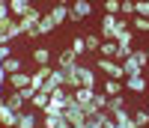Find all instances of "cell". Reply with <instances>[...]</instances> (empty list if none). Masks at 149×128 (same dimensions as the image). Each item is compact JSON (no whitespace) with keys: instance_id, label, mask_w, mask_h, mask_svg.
I'll use <instances>...</instances> for the list:
<instances>
[{"instance_id":"3957f363","label":"cell","mask_w":149,"mask_h":128,"mask_svg":"<svg viewBox=\"0 0 149 128\" xmlns=\"http://www.w3.org/2000/svg\"><path fill=\"white\" fill-rule=\"evenodd\" d=\"M93 15V3L90 0H72V6H69V21L72 24H81Z\"/></svg>"},{"instance_id":"4fadbf2b","label":"cell","mask_w":149,"mask_h":128,"mask_svg":"<svg viewBox=\"0 0 149 128\" xmlns=\"http://www.w3.org/2000/svg\"><path fill=\"white\" fill-rule=\"evenodd\" d=\"M24 104H27V95L21 93V89H12V93L6 95V107H12V110H24Z\"/></svg>"},{"instance_id":"e0dca14e","label":"cell","mask_w":149,"mask_h":128,"mask_svg":"<svg viewBox=\"0 0 149 128\" xmlns=\"http://www.w3.org/2000/svg\"><path fill=\"white\" fill-rule=\"evenodd\" d=\"M81 83L84 86H90V89H98V78H95V72L90 66H84L81 63Z\"/></svg>"},{"instance_id":"ab89813d","label":"cell","mask_w":149,"mask_h":128,"mask_svg":"<svg viewBox=\"0 0 149 128\" xmlns=\"http://www.w3.org/2000/svg\"><path fill=\"white\" fill-rule=\"evenodd\" d=\"M3 104H6V98H0V107H3Z\"/></svg>"},{"instance_id":"f546056e","label":"cell","mask_w":149,"mask_h":128,"mask_svg":"<svg viewBox=\"0 0 149 128\" xmlns=\"http://www.w3.org/2000/svg\"><path fill=\"white\" fill-rule=\"evenodd\" d=\"M122 107H125V98H122V95H110L107 98V113H116Z\"/></svg>"},{"instance_id":"60d3db41","label":"cell","mask_w":149,"mask_h":128,"mask_svg":"<svg viewBox=\"0 0 149 128\" xmlns=\"http://www.w3.org/2000/svg\"><path fill=\"white\" fill-rule=\"evenodd\" d=\"M146 54H149V45H146Z\"/></svg>"},{"instance_id":"484cf974","label":"cell","mask_w":149,"mask_h":128,"mask_svg":"<svg viewBox=\"0 0 149 128\" xmlns=\"http://www.w3.org/2000/svg\"><path fill=\"white\" fill-rule=\"evenodd\" d=\"M119 15H122V18H134V15H137V0H122Z\"/></svg>"},{"instance_id":"74e56055","label":"cell","mask_w":149,"mask_h":128,"mask_svg":"<svg viewBox=\"0 0 149 128\" xmlns=\"http://www.w3.org/2000/svg\"><path fill=\"white\" fill-rule=\"evenodd\" d=\"M57 3H63V6H72V0H57Z\"/></svg>"},{"instance_id":"ffe728a7","label":"cell","mask_w":149,"mask_h":128,"mask_svg":"<svg viewBox=\"0 0 149 128\" xmlns=\"http://www.w3.org/2000/svg\"><path fill=\"white\" fill-rule=\"evenodd\" d=\"M116 51H119V42H116V39H104L102 48H98V57H110V60H113Z\"/></svg>"},{"instance_id":"5b68a950","label":"cell","mask_w":149,"mask_h":128,"mask_svg":"<svg viewBox=\"0 0 149 128\" xmlns=\"http://www.w3.org/2000/svg\"><path fill=\"white\" fill-rule=\"evenodd\" d=\"M57 27H60V24L54 21V15H51V12H45V15H42V21L36 24V27H33L27 36H30V39H39V36H48V33H54Z\"/></svg>"},{"instance_id":"7c38bea8","label":"cell","mask_w":149,"mask_h":128,"mask_svg":"<svg viewBox=\"0 0 149 128\" xmlns=\"http://www.w3.org/2000/svg\"><path fill=\"white\" fill-rule=\"evenodd\" d=\"M51 72H54V69H51V63H48V66H36V72H33V83H30V86H33V89H42L45 81L51 78Z\"/></svg>"},{"instance_id":"836d02e7","label":"cell","mask_w":149,"mask_h":128,"mask_svg":"<svg viewBox=\"0 0 149 128\" xmlns=\"http://www.w3.org/2000/svg\"><path fill=\"white\" fill-rule=\"evenodd\" d=\"M9 57H12V42H9V45H0V63L9 60Z\"/></svg>"},{"instance_id":"ba28073f","label":"cell","mask_w":149,"mask_h":128,"mask_svg":"<svg viewBox=\"0 0 149 128\" xmlns=\"http://www.w3.org/2000/svg\"><path fill=\"white\" fill-rule=\"evenodd\" d=\"M93 95H95V89H90V86H78V89H72V101H74V104H81L84 110L93 104Z\"/></svg>"},{"instance_id":"277c9868","label":"cell","mask_w":149,"mask_h":128,"mask_svg":"<svg viewBox=\"0 0 149 128\" xmlns=\"http://www.w3.org/2000/svg\"><path fill=\"white\" fill-rule=\"evenodd\" d=\"M18 36H24V33L18 30V18H15V15H12V18H6V21H0V45L15 42Z\"/></svg>"},{"instance_id":"e575fe53","label":"cell","mask_w":149,"mask_h":128,"mask_svg":"<svg viewBox=\"0 0 149 128\" xmlns=\"http://www.w3.org/2000/svg\"><path fill=\"white\" fill-rule=\"evenodd\" d=\"M137 15H146L149 18V0H137Z\"/></svg>"},{"instance_id":"f35d334b","label":"cell","mask_w":149,"mask_h":128,"mask_svg":"<svg viewBox=\"0 0 149 128\" xmlns=\"http://www.w3.org/2000/svg\"><path fill=\"white\" fill-rule=\"evenodd\" d=\"M0 98H6V95H3V83H0Z\"/></svg>"},{"instance_id":"6da1fadb","label":"cell","mask_w":149,"mask_h":128,"mask_svg":"<svg viewBox=\"0 0 149 128\" xmlns=\"http://www.w3.org/2000/svg\"><path fill=\"white\" fill-rule=\"evenodd\" d=\"M131 27V18H122V15H104L102 24H98V36L102 39H116L119 30Z\"/></svg>"},{"instance_id":"ac0fdd59","label":"cell","mask_w":149,"mask_h":128,"mask_svg":"<svg viewBox=\"0 0 149 128\" xmlns=\"http://www.w3.org/2000/svg\"><path fill=\"white\" fill-rule=\"evenodd\" d=\"M60 125H66L63 113H42V128H60Z\"/></svg>"},{"instance_id":"5bb4252c","label":"cell","mask_w":149,"mask_h":128,"mask_svg":"<svg viewBox=\"0 0 149 128\" xmlns=\"http://www.w3.org/2000/svg\"><path fill=\"white\" fill-rule=\"evenodd\" d=\"M125 89H128V93H146V78H143V74H128V78H125Z\"/></svg>"},{"instance_id":"d6986e66","label":"cell","mask_w":149,"mask_h":128,"mask_svg":"<svg viewBox=\"0 0 149 128\" xmlns=\"http://www.w3.org/2000/svg\"><path fill=\"white\" fill-rule=\"evenodd\" d=\"M48 101H51V95H48L45 89H36V93H33V98H30V107L45 110V107H48Z\"/></svg>"},{"instance_id":"d6a6232c","label":"cell","mask_w":149,"mask_h":128,"mask_svg":"<svg viewBox=\"0 0 149 128\" xmlns=\"http://www.w3.org/2000/svg\"><path fill=\"white\" fill-rule=\"evenodd\" d=\"M104 15H119V9H122V0H104Z\"/></svg>"},{"instance_id":"2e32d148","label":"cell","mask_w":149,"mask_h":128,"mask_svg":"<svg viewBox=\"0 0 149 128\" xmlns=\"http://www.w3.org/2000/svg\"><path fill=\"white\" fill-rule=\"evenodd\" d=\"M102 93H107V95H122V93H125V81L107 78V81H104V86H102Z\"/></svg>"},{"instance_id":"44dd1931","label":"cell","mask_w":149,"mask_h":128,"mask_svg":"<svg viewBox=\"0 0 149 128\" xmlns=\"http://www.w3.org/2000/svg\"><path fill=\"white\" fill-rule=\"evenodd\" d=\"M30 6H33V0H9V9H12V15H15V18L27 15Z\"/></svg>"},{"instance_id":"603a6c76","label":"cell","mask_w":149,"mask_h":128,"mask_svg":"<svg viewBox=\"0 0 149 128\" xmlns=\"http://www.w3.org/2000/svg\"><path fill=\"white\" fill-rule=\"evenodd\" d=\"M33 63H36V66H48V63H51V51H48V48H33Z\"/></svg>"},{"instance_id":"8fae6325","label":"cell","mask_w":149,"mask_h":128,"mask_svg":"<svg viewBox=\"0 0 149 128\" xmlns=\"http://www.w3.org/2000/svg\"><path fill=\"white\" fill-rule=\"evenodd\" d=\"M6 83H9L12 89H27V86L33 83V74H27V72H12Z\"/></svg>"},{"instance_id":"8d00e7d4","label":"cell","mask_w":149,"mask_h":128,"mask_svg":"<svg viewBox=\"0 0 149 128\" xmlns=\"http://www.w3.org/2000/svg\"><path fill=\"white\" fill-rule=\"evenodd\" d=\"M6 81H9V72L3 69V63H0V83H6Z\"/></svg>"},{"instance_id":"83f0119b","label":"cell","mask_w":149,"mask_h":128,"mask_svg":"<svg viewBox=\"0 0 149 128\" xmlns=\"http://www.w3.org/2000/svg\"><path fill=\"white\" fill-rule=\"evenodd\" d=\"M69 48H72L74 54H78V57H84V54H90V51H86V39H84V36H74Z\"/></svg>"},{"instance_id":"cb8c5ba5","label":"cell","mask_w":149,"mask_h":128,"mask_svg":"<svg viewBox=\"0 0 149 128\" xmlns=\"http://www.w3.org/2000/svg\"><path fill=\"white\" fill-rule=\"evenodd\" d=\"M131 60L146 72V66H149V54H146V48H134V51H131Z\"/></svg>"},{"instance_id":"9c48e42d","label":"cell","mask_w":149,"mask_h":128,"mask_svg":"<svg viewBox=\"0 0 149 128\" xmlns=\"http://www.w3.org/2000/svg\"><path fill=\"white\" fill-rule=\"evenodd\" d=\"M18 128H39V110H18Z\"/></svg>"},{"instance_id":"4316f807","label":"cell","mask_w":149,"mask_h":128,"mask_svg":"<svg viewBox=\"0 0 149 128\" xmlns=\"http://www.w3.org/2000/svg\"><path fill=\"white\" fill-rule=\"evenodd\" d=\"M84 39H86V51H90V54H93V51H98V48H102V42H104L98 33H86Z\"/></svg>"},{"instance_id":"b9f144b4","label":"cell","mask_w":149,"mask_h":128,"mask_svg":"<svg viewBox=\"0 0 149 128\" xmlns=\"http://www.w3.org/2000/svg\"><path fill=\"white\" fill-rule=\"evenodd\" d=\"M66 128H72V125H66Z\"/></svg>"},{"instance_id":"9a60e30c","label":"cell","mask_w":149,"mask_h":128,"mask_svg":"<svg viewBox=\"0 0 149 128\" xmlns=\"http://www.w3.org/2000/svg\"><path fill=\"white\" fill-rule=\"evenodd\" d=\"M78 86H84L81 83V63L72 66V69H66V89H78Z\"/></svg>"},{"instance_id":"30bf717a","label":"cell","mask_w":149,"mask_h":128,"mask_svg":"<svg viewBox=\"0 0 149 128\" xmlns=\"http://www.w3.org/2000/svg\"><path fill=\"white\" fill-rule=\"evenodd\" d=\"M78 54H74V51L72 48H63V51H60V54H57V69H72V66H78Z\"/></svg>"},{"instance_id":"8992f818","label":"cell","mask_w":149,"mask_h":128,"mask_svg":"<svg viewBox=\"0 0 149 128\" xmlns=\"http://www.w3.org/2000/svg\"><path fill=\"white\" fill-rule=\"evenodd\" d=\"M63 116H66V125H72V128H84V122H86V110H84L81 104H74V101H72V104L66 107Z\"/></svg>"},{"instance_id":"1f68e13d","label":"cell","mask_w":149,"mask_h":128,"mask_svg":"<svg viewBox=\"0 0 149 128\" xmlns=\"http://www.w3.org/2000/svg\"><path fill=\"white\" fill-rule=\"evenodd\" d=\"M131 119H134V125H137V128H146V125H149V110H134Z\"/></svg>"},{"instance_id":"7402d4cb","label":"cell","mask_w":149,"mask_h":128,"mask_svg":"<svg viewBox=\"0 0 149 128\" xmlns=\"http://www.w3.org/2000/svg\"><path fill=\"white\" fill-rule=\"evenodd\" d=\"M116 42H119V48H128V51H134V30H131V27H125V30H119V36H116Z\"/></svg>"},{"instance_id":"d590c367","label":"cell","mask_w":149,"mask_h":128,"mask_svg":"<svg viewBox=\"0 0 149 128\" xmlns=\"http://www.w3.org/2000/svg\"><path fill=\"white\" fill-rule=\"evenodd\" d=\"M6 18H12V9L9 3H0V21H6Z\"/></svg>"},{"instance_id":"52a82bcc","label":"cell","mask_w":149,"mask_h":128,"mask_svg":"<svg viewBox=\"0 0 149 128\" xmlns=\"http://www.w3.org/2000/svg\"><path fill=\"white\" fill-rule=\"evenodd\" d=\"M42 15H45V12H39L36 6H30V9H27V15H21V18H18V30H21L24 36H27V33L36 27V24L42 21Z\"/></svg>"},{"instance_id":"4dcf8cb0","label":"cell","mask_w":149,"mask_h":128,"mask_svg":"<svg viewBox=\"0 0 149 128\" xmlns=\"http://www.w3.org/2000/svg\"><path fill=\"white\" fill-rule=\"evenodd\" d=\"M3 69H6L9 74H12V72H24V66H21V60H18L15 54H12L9 60H3Z\"/></svg>"},{"instance_id":"f1b7e54d","label":"cell","mask_w":149,"mask_h":128,"mask_svg":"<svg viewBox=\"0 0 149 128\" xmlns=\"http://www.w3.org/2000/svg\"><path fill=\"white\" fill-rule=\"evenodd\" d=\"M131 24H134V33H149V18L146 15H134Z\"/></svg>"},{"instance_id":"7a4b0ae2","label":"cell","mask_w":149,"mask_h":128,"mask_svg":"<svg viewBox=\"0 0 149 128\" xmlns=\"http://www.w3.org/2000/svg\"><path fill=\"white\" fill-rule=\"evenodd\" d=\"M95 69H102L107 78H116V81H125V78H128L125 66H122L119 60H110V57H98V60H95Z\"/></svg>"},{"instance_id":"7bdbcfd3","label":"cell","mask_w":149,"mask_h":128,"mask_svg":"<svg viewBox=\"0 0 149 128\" xmlns=\"http://www.w3.org/2000/svg\"><path fill=\"white\" fill-rule=\"evenodd\" d=\"M146 110H149V107H146Z\"/></svg>"},{"instance_id":"d4e9b609","label":"cell","mask_w":149,"mask_h":128,"mask_svg":"<svg viewBox=\"0 0 149 128\" xmlns=\"http://www.w3.org/2000/svg\"><path fill=\"white\" fill-rule=\"evenodd\" d=\"M51 15H54V21H57V24H63V21H69V6H63V3H54V9H51Z\"/></svg>"}]
</instances>
